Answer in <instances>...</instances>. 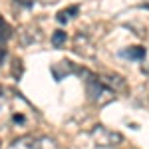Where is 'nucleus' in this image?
I'll return each mask as SVG.
<instances>
[{
	"instance_id": "obj_3",
	"label": "nucleus",
	"mask_w": 149,
	"mask_h": 149,
	"mask_svg": "<svg viewBox=\"0 0 149 149\" xmlns=\"http://www.w3.org/2000/svg\"><path fill=\"white\" fill-rule=\"evenodd\" d=\"M74 52L81 58H95V48L86 32H78L74 36Z\"/></svg>"
},
{
	"instance_id": "obj_13",
	"label": "nucleus",
	"mask_w": 149,
	"mask_h": 149,
	"mask_svg": "<svg viewBox=\"0 0 149 149\" xmlns=\"http://www.w3.org/2000/svg\"><path fill=\"white\" fill-rule=\"evenodd\" d=\"M44 4H54V2H58V0H42Z\"/></svg>"
},
{
	"instance_id": "obj_14",
	"label": "nucleus",
	"mask_w": 149,
	"mask_h": 149,
	"mask_svg": "<svg viewBox=\"0 0 149 149\" xmlns=\"http://www.w3.org/2000/svg\"><path fill=\"white\" fill-rule=\"evenodd\" d=\"M2 95H4V88L0 86V97H2Z\"/></svg>"
},
{
	"instance_id": "obj_5",
	"label": "nucleus",
	"mask_w": 149,
	"mask_h": 149,
	"mask_svg": "<svg viewBox=\"0 0 149 149\" xmlns=\"http://www.w3.org/2000/svg\"><path fill=\"white\" fill-rule=\"evenodd\" d=\"M102 78V81L111 90L113 93H125L127 92V84H125V80L121 78V76H117V74H103V76H100Z\"/></svg>"
},
{
	"instance_id": "obj_8",
	"label": "nucleus",
	"mask_w": 149,
	"mask_h": 149,
	"mask_svg": "<svg viewBox=\"0 0 149 149\" xmlns=\"http://www.w3.org/2000/svg\"><path fill=\"white\" fill-rule=\"evenodd\" d=\"M30 149H58V143L52 137L42 135V137H38V139H34V141H32Z\"/></svg>"
},
{
	"instance_id": "obj_11",
	"label": "nucleus",
	"mask_w": 149,
	"mask_h": 149,
	"mask_svg": "<svg viewBox=\"0 0 149 149\" xmlns=\"http://www.w3.org/2000/svg\"><path fill=\"white\" fill-rule=\"evenodd\" d=\"M18 4H22V6H32L34 4V0H16Z\"/></svg>"
},
{
	"instance_id": "obj_10",
	"label": "nucleus",
	"mask_w": 149,
	"mask_h": 149,
	"mask_svg": "<svg viewBox=\"0 0 149 149\" xmlns=\"http://www.w3.org/2000/svg\"><path fill=\"white\" fill-rule=\"evenodd\" d=\"M66 40H68V34H66L64 30H56V32L52 34V46L60 50V48L66 46Z\"/></svg>"
},
{
	"instance_id": "obj_6",
	"label": "nucleus",
	"mask_w": 149,
	"mask_h": 149,
	"mask_svg": "<svg viewBox=\"0 0 149 149\" xmlns=\"http://www.w3.org/2000/svg\"><path fill=\"white\" fill-rule=\"evenodd\" d=\"M10 36H12L10 26H8L6 20L0 16V62H2V58H4V54H6V44H8Z\"/></svg>"
},
{
	"instance_id": "obj_2",
	"label": "nucleus",
	"mask_w": 149,
	"mask_h": 149,
	"mask_svg": "<svg viewBox=\"0 0 149 149\" xmlns=\"http://www.w3.org/2000/svg\"><path fill=\"white\" fill-rule=\"evenodd\" d=\"M90 137H92V141L97 147H103V149H113V147H117V145L123 143V135H121L119 131L107 129V127L102 125V123H97V125L92 127Z\"/></svg>"
},
{
	"instance_id": "obj_12",
	"label": "nucleus",
	"mask_w": 149,
	"mask_h": 149,
	"mask_svg": "<svg viewBox=\"0 0 149 149\" xmlns=\"http://www.w3.org/2000/svg\"><path fill=\"white\" fill-rule=\"evenodd\" d=\"M141 8H147V10H149V0H145V2L141 4Z\"/></svg>"
},
{
	"instance_id": "obj_7",
	"label": "nucleus",
	"mask_w": 149,
	"mask_h": 149,
	"mask_svg": "<svg viewBox=\"0 0 149 149\" xmlns=\"http://www.w3.org/2000/svg\"><path fill=\"white\" fill-rule=\"evenodd\" d=\"M145 48H141V46H129L125 48V50H121L119 52V56L121 58H125V60H135V62H141L143 58H145Z\"/></svg>"
},
{
	"instance_id": "obj_4",
	"label": "nucleus",
	"mask_w": 149,
	"mask_h": 149,
	"mask_svg": "<svg viewBox=\"0 0 149 149\" xmlns=\"http://www.w3.org/2000/svg\"><path fill=\"white\" fill-rule=\"evenodd\" d=\"M50 72H52V76H54V80H56V81H62L66 76H70V74H80L81 70H78L74 64H72V62L64 60V62L54 64V66L50 68Z\"/></svg>"
},
{
	"instance_id": "obj_1",
	"label": "nucleus",
	"mask_w": 149,
	"mask_h": 149,
	"mask_svg": "<svg viewBox=\"0 0 149 149\" xmlns=\"http://www.w3.org/2000/svg\"><path fill=\"white\" fill-rule=\"evenodd\" d=\"M80 74L86 78V95H88L90 102L97 103V105H103V103H107L113 97V92L103 84L100 76H95V74H92V72H88L84 68H81Z\"/></svg>"
},
{
	"instance_id": "obj_9",
	"label": "nucleus",
	"mask_w": 149,
	"mask_h": 149,
	"mask_svg": "<svg viewBox=\"0 0 149 149\" xmlns=\"http://www.w3.org/2000/svg\"><path fill=\"white\" fill-rule=\"evenodd\" d=\"M78 12H80V8H78V6H70V8H66V10H60V12H58L56 20L60 24H66V22H70V20L78 14Z\"/></svg>"
}]
</instances>
